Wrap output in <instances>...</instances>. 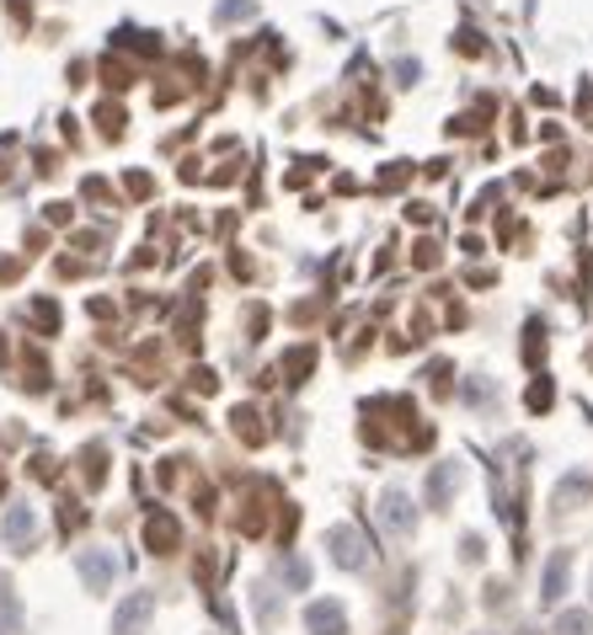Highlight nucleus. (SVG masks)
Wrapping results in <instances>:
<instances>
[{
    "instance_id": "f257e3e1",
    "label": "nucleus",
    "mask_w": 593,
    "mask_h": 635,
    "mask_svg": "<svg viewBox=\"0 0 593 635\" xmlns=\"http://www.w3.org/2000/svg\"><path fill=\"white\" fill-rule=\"evenodd\" d=\"M150 609H156L150 593H128L119 603V614H113V635H139V625L150 620Z\"/></svg>"
},
{
    "instance_id": "f03ea898",
    "label": "nucleus",
    "mask_w": 593,
    "mask_h": 635,
    "mask_svg": "<svg viewBox=\"0 0 593 635\" xmlns=\"http://www.w3.org/2000/svg\"><path fill=\"white\" fill-rule=\"evenodd\" d=\"M305 625H311V635H348V620H343L337 603H311V609H305Z\"/></svg>"
},
{
    "instance_id": "7ed1b4c3",
    "label": "nucleus",
    "mask_w": 593,
    "mask_h": 635,
    "mask_svg": "<svg viewBox=\"0 0 593 635\" xmlns=\"http://www.w3.org/2000/svg\"><path fill=\"white\" fill-rule=\"evenodd\" d=\"M145 540H150V551H156V556H166V551H177V540H182V534H177V518L156 513L150 523H145Z\"/></svg>"
},
{
    "instance_id": "20e7f679",
    "label": "nucleus",
    "mask_w": 593,
    "mask_h": 635,
    "mask_svg": "<svg viewBox=\"0 0 593 635\" xmlns=\"http://www.w3.org/2000/svg\"><path fill=\"white\" fill-rule=\"evenodd\" d=\"M38 534V518H33V508H11V518H5V540L11 545H27Z\"/></svg>"
},
{
    "instance_id": "39448f33",
    "label": "nucleus",
    "mask_w": 593,
    "mask_h": 635,
    "mask_svg": "<svg viewBox=\"0 0 593 635\" xmlns=\"http://www.w3.org/2000/svg\"><path fill=\"white\" fill-rule=\"evenodd\" d=\"M561 588H567V551H561V556H551V566H546V603H556V598H561Z\"/></svg>"
},
{
    "instance_id": "423d86ee",
    "label": "nucleus",
    "mask_w": 593,
    "mask_h": 635,
    "mask_svg": "<svg viewBox=\"0 0 593 635\" xmlns=\"http://www.w3.org/2000/svg\"><path fill=\"white\" fill-rule=\"evenodd\" d=\"M80 571H86V582H91V588H108V577H113V556H80Z\"/></svg>"
},
{
    "instance_id": "0eeeda50",
    "label": "nucleus",
    "mask_w": 593,
    "mask_h": 635,
    "mask_svg": "<svg viewBox=\"0 0 593 635\" xmlns=\"http://www.w3.org/2000/svg\"><path fill=\"white\" fill-rule=\"evenodd\" d=\"M332 545H337V566H358V551H354V529H332Z\"/></svg>"
},
{
    "instance_id": "6e6552de",
    "label": "nucleus",
    "mask_w": 593,
    "mask_h": 635,
    "mask_svg": "<svg viewBox=\"0 0 593 635\" xmlns=\"http://www.w3.org/2000/svg\"><path fill=\"white\" fill-rule=\"evenodd\" d=\"M556 631H561V635H589V631H593V620H589V614H567V620L556 625Z\"/></svg>"
}]
</instances>
